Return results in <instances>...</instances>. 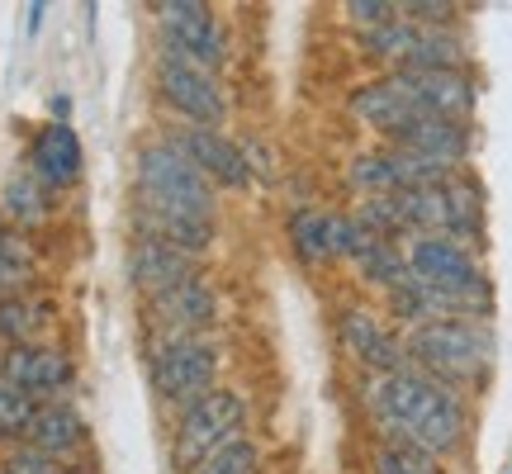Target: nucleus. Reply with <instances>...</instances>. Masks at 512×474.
Here are the masks:
<instances>
[{"instance_id": "13", "label": "nucleus", "mask_w": 512, "mask_h": 474, "mask_svg": "<svg viewBox=\"0 0 512 474\" xmlns=\"http://www.w3.org/2000/svg\"><path fill=\"white\" fill-rule=\"evenodd\" d=\"M171 143L181 147L190 162L200 166L204 176L214 185H228V190H242L252 181V166L242 157V143H233L223 128H200V124H185L171 133Z\"/></svg>"}, {"instance_id": "9", "label": "nucleus", "mask_w": 512, "mask_h": 474, "mask_svg": "<svg viewBox=\"0 0 512 474\" xmlns=\"http://www.w3.org/2000/svg\"><path fill=\"white\" fill-rule=\"evenodd\" d=\"M0 380L15 384L24 399L34 403H53L72 389L76 370L67 351L48 347V342H29V347H5L0 356Z\"/></svg>"}, {"instance_id": "8", "label": "nucleus", "mask_w": 512, "mask_h": 474, "mask_svg": "<svg viewBox=\"0 0 512 474\" xmlns=\"http://www.w3.org/2000/svg\"><path fill=\"white\" fill-rule=\"evenodd\" d=\"M147 323L157 332V347L181 342V337H209V328L219 323V294L195 275V280H185L176 290L147 299Z\"/></svg>"}, {"instance_id": "3", "label": "nucleus", "mask_w": 512, "mask_h": 474, "mask_svg": "<svg viewBox=\"0 0 512 474\" xmlns=\"http://www.w3.org/2000/svg\"><path fill=\"white\" fill-rule=\"evenodd\" d=\"M133 185H138V209H162V214H185V219H214V181L171 138L147 143L138 152Z\"/></svg>"}, {"instance_id": "11", "label": "nucleus", "mask_w": 512, "mask_h": 474, "mask_svg": "<svg viewBox=\"0 0 512 474\" xmlns=\"http://www.w3.org/2000/svg\"><path fill=\"white\" fill-rule=\"evenodd\" d=\"M337 332H342V347H347V356H356V361L366 365V375H394V370H403V365H408V347H403V337L384 323L380 313L342 309Z\"/></svg>"}, {"instance_id": "23", "label": "nucleus", "mask_w": 512, "mask_h": 474, "mask_svg": "<svg viewBox=\"0 0 512 474\" xmlns=\"http://www.w3.org/2000/svg\"><path fill=\"white\" fill-rule=\"evenodd\" d=\"M356 271H361V280L366 285H375V290H399L403 280H408V252H403L399 242H384V237H375L366 252L356 256Z\"/></svg>"}, {"instance_id": "19", "label": "nucleus", "mask_w": 512, "mask_h": 474, "mask_svg": "<svg viewBox=\"0 0 512 474\" xmlns=\"http://www.w3.org/2000/svg\"><path fill=\"white\" fill-rule=\"evenodd\" d=\"M5 223L19 228V233H29V228H43L48 214H53V190L38 181L34 171H15L10 181H5Z\"/></svg>"}, {"instance_id": "1", "label": "nucleus", "mask_w": 512, "mask_h": 474, "mask_svg": "<svg viewBox=\"0 0 512 474\" xmlns=\"http://www.w3.org/2000/svg\"><path fill=\"white\" fill-rule=\"evenodd\" d=\"M361 403L380 427L384 446H408V451H422L432 460H451L465 446V432H470L465 394L432 380L413 361L394 375H366Z\"/></svg>"}, {"instance_id": "28", "label": "nucleus", "mask_w": 512, "mask_h": 474, "mask_svg": "<svg viewBox=\"0 0 512 474\" xmlns=\"http://www.w3.org/2000/svg\"><path fill=\"white\" fill-rule=\"evenodd\" d=\"M252 470H256V446L247 437H238L228 441L223 451H214L195 474H252Z\"/></svg>"}, {"instance_id": "17", "label": "nucleus", "mask_w": 512, "mask_h": 474, "mask_svg": "<svg viewBox=\"0 0 512 474\" xmlns=\"http://www.w3.org/2000/svg\"><path fill=\"white\" fill-rule=\"evenodd\" d=\"M351 114L361 119V124H370L375 133H384V138H394L403 124H413V119H422L408 100H403V91L389 81V72L375 76V81H366V86H356L351 91Z\"/></svg>"}, {"instance_id": "5", "label": "nucleus", "mask_w": 512, "mask_h": 474, "mask_svg": "<svg viewBox=\"0 0 512 474\" xmlns=\"http://www.w3.org/2000/svg\"><path fill=\"white\" fill-rule=\"evenodd\" d=\"M219 361L223 351L214 337H181V342H166V347L152 351V389L162 403H176V408H190L195 399H204L214 380H219Z\"/></svg>"}, {"instance_id": "22", "label": "nucleus", "mask_w": 512, "mask_h": 474, "mask_svg": "<svg viewBox=\"0 0 512 474\" xmlns=\"http://www.w3.org/2000/svg\"><path fill=\"white\" fill-rule=\"evenodd\" d=\"M48 313H53V304L38 299V294H10V299H0V342L5 347L38 342L43 328H48Z\"/></svg>"}, {"instance_id": "12", "label": "nucleus", "mask_w": 512, "mask_h": 474, "mask_svg": "<svg viewBox=\"0 0 512 474\" xmlns=\"http://www.w3.org/2000/svg\"><path fill=\"white\" fill-rule=\"evenodd\" d=\"M384 143L399 147V152H413L422 162L446 166V171H465L470 147H475V128L460 124V119H413Z\"/></svg>"}, {"instance_id": "21", "label": "nucleus", "mask_w": 512, "mask_h": 474, "mask_svg": "<svg viewBox=\"0 0 512 474\" xmlns=\"http://www.w3.org/2000/svg\"><path fill=\"white\" fill-rule=\"evenodd\" d=\"M38 280V252L29 233H19L10 223H0V299L29 294Z\"/></svg>"}, {"instance_id": "16", "label": "nucleus", "mask_w": 512, "mask_h": 474, "mask_svg": "<svg viewBox=\"0 0 512 474\" xmlns=\"http://www.w3.org/2000/svg\"><path fill=\"white\" fill-rule=\"evenodd\" d=\"M81 166H86V152H81V138H76L72 124H43L29 143V171L48 190H67V185L81 181Z\"/></svg>"}, {"instance_id": "29", "label": "nucleus", "mask_w": 512, "mask_h": 474, "mask_svg": "<svg viewBox=\"0 0 512 474\" xmlns=\"http://www.w3.org/2000/svg\"><path fill=\"white\" fill-rule=\"evenodd\" d=\"M342 15L356 24V34H366V29H380V24L399 19V0H347Z\"/></svg>"}, {"instance_id": "15", "label": "nucleus", "mask_w": 512, "mask_h": 474, "mask_svg": "<svg viewBox=\"0 0 512 474\" xmlns=\"http://www.w3.org/2000/svg\"><path fill=\"white\" fill-rule=\"evenodd\" d=\"M24 441H29V446H38L43 456L72 465V456H81V451L91 446V427H86V418L76 413V403L53 399V403H38V408H34Z\"/></svg>"}, {"instance_id": "7", "label": "nucleus", "mask_w": 512, "mask_h": 474, "mask_svg": "<svg viewBox=\"0 0 512 474\" xmlns=\"http://www.w3.org/2000/svg\"><path fill=\"white\" fill-rule=\"evenodd\" d=\"M152 15L162 29V48L190 57L195 67H209V72H219L228 62V38L219 29V15L204 0H157Z\"/></svg>"}, {"instance_id": "32", "label": "nucleus", "mask_w": 512, "mask_h": 474, "mask_svg": "<svg viewBox=\"0 0 512 474\" xmlns=\"http://www.w3.org/2000/svg\"><path fill=\"white\" fill-rule=\"evenodd\" d=\"M67 474H95V470H81V465H67Z\"/></svg>"}, {"instance_id": "31", "label": "nucleus", "mask_w": 512, "mask_h": 474, "mask_svg": "<svg viewBox=\"0 0 512 474\" xmlns=\"http://www.w3.org/2000/svg\"><path fill=\"white\" fill-rule=\"evenodd\" d=\"M43 15H48V5H43V0H34V5H29V34H38Z\"/></svg>"}, {"instance_id": "6", "label": "nucleus", "mask_w": 512, "mask_h": 474, "mask_svg": "<svg viewBox=\"0 0 512 474\" xmlns=\"http://www.w3.org/2000/svg\"><path fill=\"white\" fill-rule=\"evenodd\" d=\"M157 91H162L166 110H176L185 124L219 128L228 119V95L219 86V72L195 67L190 57L171 53V48L157 53Z\"/></svg>"}, {"instance_id": "14", "label": "nucleus", "mask_w": 512, "mask_h": 474, "mask_svg": "<svg viewBox=\"0 0 512 474\" xmlns=\"http://www.w3.org/2000/svg\"><path fill=\"white\" fill-rule=\"evenodd\" d=\"M124 271H128V285H133V290L147 294V299H157V294L176 290L185 280H195V275H200V261L176 252V247H166V242L138 237L124 256Z\"/></svg>"}, {"instance_id": "2", "label": "nucleus", "mask_w": 512, "mask_h": 474, "mask_svg": "<svg viewBox=\"0 0 512 474\" xmlns=\"http://www.w3.org/2000/svg\"><path fill=\"white\" fill-rule=\"evenodd\" d=\"M403 347H408V361L418 370H427L432 380L465 394L470 384L489 380L498 337L479 318H446V323H427V328L403 332Z\"/></svg>"}, {"instance_id": "24", "label": "nucleus", "mask_w": 512, "mask_h": 474, "mask_svg": "<svg viewBox=\"0 0 512 474\" xmlns=\"http://www.w3.org/2000/svg\"><path fill=\"white\" fill-rule=\"evenodd\" d=\"M34 399H24L15 384L0 380V441H24V432H29V418H34Z\"/></svg>"}, {"instance_id": "30", "label": "nucleus", "mask_w": 512, "mask_h": 474, "mask_svg": "<svg viewBox=\"0 0 512 474\" xmlns=\"http://www.w3.org/2000/svg\"><path fill=\"white\" fill-rule=\"evenodd\" d=\"M48 110H53V124H67V119H72V95H53Z\"/></svg>"}, {"instance_id": "20", "label": "nucleus", "mask_w": 512, "mask_h": 474, "mask_svg": "<svg viewBox=\"0 0 512 474\" xmlns=\"http://www.w3.org/2000/svg\"><path fill=\"white\" fill-rule=\"evenodd\" d=\"M337 223H342V214L299 209L290 219V242H294V252H299V261H309V266L337 261Z\"/></svg>"}, {"instance_id": "26", "label": "nucleus", "mask_w": 512, "mask_h": 474, "mask_svg": "<svg viewBox=\"0 0 512 474\" xmlns=\"http://www.w3.org/2000/svg\"><path fill=\"white\" fill-rule=\"evenodd\" d=\"M0 474H67V465L53 456H43L29 441H15V446L0 456Z\"/></svg>"}, {"instance_id": "18", "label": "nucleus", "mask_w": 512, "mask_h": 474, "mask_svg": "<svg viewBox=\"0 0 512 474\" xmlns=\"http://www.w3.org/2000/svg\"><path fill=\"white\" fill-rule=\"evenodd\" d=\"M133 228H138V237L166 242L176 252L195 256V261L214 247V219H185V214H162V209H138L133 204Z\"/></svg>"}, {"instance_id": "27", "label": "nucleus", "mask_w": 512, "mask_h": 474, "mask_svg": "<svg viewBox=\"0 0 512 474\" xmlns=\"http://www.w3.org/2000/svg\"><path fill=\"white\" fill-rule=\"evenodd\" d=\"M399 19L422 24V29H456L460 5H451V0H399Z\"/></svg>"}, {"instance_id": "10", "label": "nucleus", "mask_w": 512, "mask_h": 474, "mask_svg": "<svg viewBox=\"0 0 512 474\" xmlns=\"http://www.w3.org/2000/svg\"><path fill=\"white\" fill-rule=\"evenodd\" d=\"M389 81L403 91V100L422 119H460L470 124L479 100V86L470 72H389Z\"/></svg>"}, {"instance_id": "25", "label": "nucleus", "mask_w": 512, "mask_h": 474, "mask_svg": "<svg viewBox=\"0 0 512 474\" xmlns=\"http://www.w3.org/2000/svg\"><path fill=\"white\" fill-rule=\"evenodd\" d=\"M375 474H446L441 460L422 456V451H408V446H384L375 451Z\"/></svg>"}, {"instance_id": "4", "label": "nucleus", "mask_w": 512, "mask_h": 474, "mask_svg": "<svg viewBox=\"0 0 512 474\" xmlns=\"http://www.w3.org/2000/svg\"><path fill=\"white\" fill-rule=\"evenodd\" d=\"M242 422H247L242 394H233V389H209L204 399L181 408V418H176V465L195 474L214 451H223L228 441L242 437Z\"/></svg>"}]
</instances>
